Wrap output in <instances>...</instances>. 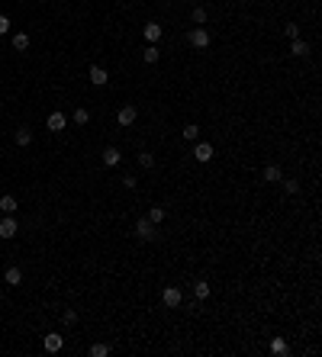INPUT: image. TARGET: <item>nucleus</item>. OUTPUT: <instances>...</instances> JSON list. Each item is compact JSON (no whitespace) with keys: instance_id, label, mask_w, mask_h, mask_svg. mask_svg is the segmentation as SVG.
<instances>
[{"instance_id":"obj_1","label":"nucleus","mask_w":322,"mask_h":357,"mask_svg":"<svg viewBox=\"0 0 322 357\" xmlns=\"http://www.w3.org/2000/svg\"><path fill=\"white\" fill-rule=\"evenodd\" d=\"M187 42H190L193 48H207V45H209V32L203 29V26H197V29H190V36H187Z\"/></svg>"},{"instance_id":"obj_2","label":"nucleus","mask_w":322,"mask_h":357,"mask_svg":"<svg viewBox=\"0 0 322 357\" xmlns=\"http://www.w3.org/2000/svg\"><path fill=\"white\" fill-rule=\"evenodd\" d=\"M136 238H138V241H152V238H155V222H148V219H138V222H136Z\"/></svg>"},{"instance_id":"obj_3","label":"nucleus","mask_w":322,"mask_h":357,"mask_svg":"<svg viewBox=\"0 0 322 357\" xmlns=\"http://www.w3.org/2000/svg\"><path fill=\"white\" fill-rule=\"evenodd\" d=\"M16 232H20V222H16L13 216H7V219H0V238H13Z\"/></svg>"},{"instance_id":"obj_4","label":"nucleus","mask_w":322,"mask_h":357,"mask_svg":"<svg viewBox=\"0 0 322 357\" xmlns=\"http://www.w3.org/2000/svg\"><path fill=\"white\" fill-rule=\"evenodd\" d=\"M193 158H197L200 164L213 161V145H209V142H197V148H193Z\"/></svg>"},{"instance_id":"obj_5","label":"nucleus","mask_w":322,"mask_h":357,"mask_svg":"<svg viewBox=\"0 0 322 357\" xmlns=\"http://www.w3.org/2000/svg\"><path fill=\"white\" fill-rule=\"evenodd\" d=\"M136 116H138L136 106H123L119 113H116V123H119V126H132V123H136Z\"/></svg>"},{"instance_id":"obj_6","label":"nucleus","mask_w":322,"mask_h":357,"mask_svg":"<svg viewBox=\"0 0 322 357\" xmlns=\"http://www.w3.org/2000/svg\"><path fill=\"white\" fill-rule=\"evenodd\" d=\"M42 344H46L48 354H58V351H62V344H65V338H62V335H46V338H42Z\"/></svg>"},{"instance_id":"obj_7","label":"nucleus","mask_w":322,"mask_h":357,"mask_svg":"<svg viewBox=\"0 0 322 357\" xmlns=\"http://www.w3.org/2000/svg\"><path fill=\"white\" fill-rule=\"evenodd\" d=\"M46 126H48V132H62L65 126H68V119H65V113H52Z\"/></svg>"},{"instance_id":"obj_8","label":"nucleus","mask_w":322,"mask_h":357,"mask_svg":"<svg viewBox=\"0 0 322 357\" xmlns=\"http://www.w3.org/2000/svg\"><path fill=\"white\" fill-rule=\"evenodd\" d=\"M87 78H91V84H93V87H103V84H107V81H110V74H107V71H103V68H97V64H93V68H91V74H87Z\"/></svg>"},{"instance_id":"obj_9","label":"nucleus","mask_w":322,"mask_h":357,"mask_svg":"<svg viewBox=\"0 0 322 357\" xmlns=\"http://www.w3.org/2000/svg\"><path fill=\"white\" fill-rule=\"evenodd\" d=\"M161 299H164V306H171V309H174V306H181V290H177V287H168Z\"/></svg>"},{"instance_id":"obj_10","label":"nucleus","mask_w":322,"mask_h":357,"mask_svg":"<svg viewBox=\"0 0 322 357\" xmlns=\"http://www.w3.org/2000/svg\"><path fill=\"white\" fill-rule=\"evenodd\" d=\"M142 32H145V42H148V45H155V42L161 39V26H158V23H148Z\"/></svg>"},{"instance_id":"obj_11","label":"nucleus","mask_w":322,"mask_h":357,"mask_svg":"<svg viewBox=\"0 0 322 357\" xmlns=\"http://www.w3.org/2000/svg\"><path fill=\"white\" fill-rule=\"evenodd\" d=\"M3 280H7L10 287H20V283H23V271H20V267H7Z\"/></svg>"},{"instance_id":"obj_12","label":"nucleus","mask_w":322,"mask_h":357,"mask_svg":"<svg viewBox=\"0 0 322 357\" xmlns=\"http://www.w3.org/2000/svg\"><path fill=\"white\" fill-rule=\"evenodd\" d=\"M119 148H103V164H107V168H116V164H119Z\"/></svg>"},{"instance_id":"obj_13","label":"nucleus","mask_w":322,"mask_h":357,"mask_svg":"<svg viewBox=\"0 0 322 357\" xmlns=\"http://www.w3.org/2000/svg\"><path fill=\"white\" fill-rule=\"evenodd\" d=\"M13 139H16V145H20V148H26V145H29V142H32V129H26V126H20V129H16V135H13Z\"/></svg>"},{"instance_id":"obj_14","label":"nucleus","mask_w":322,"mask_h":357,"mask_svg":"<svg viewBox=\"0 0 322 357\" xmlns=\"http://www.w3.org/2000/svg\"><path fill=\"white\" fill-rule=\"evenodd\" d=\"M271 354H277V357H287V354H290V344H287L284 338H274V341H271Z\"/></svg>"},{"instance_id":"obj_15","label":"nucleus","mask_w":322,"mask_h":357,"mask_svg":"<svg viewBox=\"0 0 322 357\" xmlns=\"http://www.w3.org/2000/svg\"><path fill=\"white\" fill-rule=\"evenodd\" d=\"M16 206H20V203H16V196H0V210H3V212H7V216H13V212H16Z\"/></svg>"},{"instance_id":"obj_16","label":"nucleus","mask_w":322,"mask_h":357,"mask_svg":"<svg viewBox=\"0 0 322 357\" xmlns=\"http://www.w3.org/2000/svg\"><path fill=\"white\" fill-rule=\"evenodd\" d=\"M290 55H297V58H306L309 55V45L303 39H293V45H290Z\"/></svg>"},{"instance_id":"obj_17","label":"nucleus","mask_w":322,"mask_h":357,"mask_svg":"<svg viewBox=\"0 0 322 357\" xmlns=\"http://www.w3.org/2000/svg\"><path fill=\"white\" fill-rule=\"evenodd\" d=\"M264 180L277 184V180H284V174H280V168H277V164H268V168H264Z\"/></svg>"},{"instance_id":"obj_18","label":"nucleus","mask_w":322,"mask_h":357,"mask_svg":"<svg viewBox=\"0 0 322 357\" xmlns=\"http://www.w3.org/2000/svg\"><path fill=\"white\" fill-rule=\"evenodd\" d=\"M13 48L16 52H26V48H29V36H26V32H16L13 36Z\"/></svg>"},{"instance_id":"obj_19","label":"nucleus","mask_w":322,"mask_h":357,"mask_svg":"<svg viewBox=\"0 0 322 357\" xmlns=\"http://www.w3.org/2000/svg\"><path fill=\"white\" fill-rule=\"evenodd\" d=\"M193 296H197V299H207L209 296V283L207 280H197V283H193Z\"/></svg>"},{"instance_id":"obj_20","label":"nucleus","mask_w":322,"mask_h":357,"mask_svg":"<svg viewBox=\"0 0 322 357\" xmlns=\"http://www.w3.org/2000/svg\"><path fill=\"white\" fill-rule=\"evenodd\" d=\"M158 55H161L158 48H155V45H148L145 52H142V62H145V64H155V62H158Z\"/></svg>"},{"instance_id":"obj_21","label":"nucleus","mask_w":322,"mask_h":357,"mask_svg":"<svg viewBox=\"0 0 322 357\" xmlns=\"http://www.w3.org/2000/svg\"><path fill=\"white\" fill-rule=\"evenodd\" d=\"M148 222H155V225H158L161 222V219H164V210H161V206H148Z\"/></svg>"},{"instance_id":"obj_22","label":"nucleus","mask_w":322,"mask_h":357,"mask_svg":"<svg viewBox=\"0 0 322 357\" xmlns=\"http://www.w3.org/2000/svg\"><path fill=\"white\" fill-rule=\"evenodd\" d=\"M184 139L197 142V139H200V126H193V123H190V126H184Z\"/></svg>"},{"instance_id":"obj_23","label":"nucleus","mask_w":322,"mask_h":357,"mask_svg":"<svg viewBox=\"0 0 322 357\" xmlns=\"http://www.w3.org/2000/svg\"><path fill=\"white\" fill-rule=\"evenodd\" d=\"M107 354H110L107 344H91V357H107Z\"/></svg>"},{"instance_id":"obj_24","label":"nucleus","mask_w":322,"mask_h":357,"mask_svg":"<svg viewBox=\"0 0 322 357\" xmlns=\"http://www.w3.org/2000/svg\"><path fill=\"white\" fill-rule=\"evenodd\" d=\"M193 23H197V26L207 23V10H203V7H193Z\"/></svg>"},{"instance_id":"obj_25","label":"nucleus","mask_w":322,"mask_h":357,"mask_svg":"<svg viewBox=\"0 0 322 357\" xmlns=\"http://www.w3.org/2000/svg\"><path fill=\"white\" fill-rule=\"evenodd\" d=\"M87 119H91V113H87V109H74V123L77 126H84Z\"/></svg>"},{"instance_id":"obj_26","label":"nucleus","mask_w":322,"mask_h":357,"mask_svg":"<svg viewBox=\"0 0 322 357\" xmlns=\"http://www.w3.org/2000/svg\"><path fill=\"white\" fill-rule=\"evenodd\" d=\"M138 164H142V168H152V164H155V155L142 151V155H138Z\"/></svg>"},{"instance_id":"obj_27","label":"nucleus","mask_w":322,"mask_h":357,"mask_svg":"<svg viewBox=\"0 0 322 357\" xmlns=\"http://www.w3.org/2000/svg\"><path fill=\"white\" fill-rule=\"evenodd\" d=\"M284 32L290 36V39H299V26H293V23H287V26H284Z\"/></svg>"},{"instance_id":"obj_28","label":"nucleus","mask_w":322,"mask_h":357,"mask_svg":"<svg viewBox=\"0 0 322 357\" xmlns=\"http://www.w3.org/2000/svg\"><path fill=\"white\" fill-rule=\"evenodd\" d=\"M284 190H287V193H297L299 184H297V180H284Z\"/></svg>"},{"instance_id":"obj_29","label":"nucleus","mask_w":322,"mask_h":357,"mask_svg":"<svg viewBox=\"0 0 322 357\" xmlns=\"http://www.w3.org/2000/svg\"><path fill=\"white\" fill-rule=\"evenodd\" d=\"M7 32H10V20H7V16H0V36H7Z\"/></svg>"},{"instance_id":"obj_30","label":"nucleus","mask_w":322,"mask_h":357,"mask_svg":"<svg viewBox=\"0 0 322 357\" xmlns=\"http://www.w3.org/2000/svg\"><path fill=\"white\" fill-rule=\"evenodd\" d=\"M65 322H68V325H74V322H77V312L68 309V312H65Z\"/></svg>"}]
</instances>
